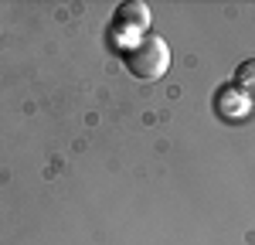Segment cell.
Listing matches in <instances>:
<instances>
[{"label":"cell","instance_id":"cell-2","mask_svg":"<svg viewBox=\"0 0 255 245\" xmlns=\"http://www.w3.org/2000/svg\"><path fill=\"white\" fill-rule=\"evenodd\" d=\"M215 106H218V116H221V120L238 122L242 116H245V113H249V106H252V102L245 99V96L238 92L235 85H225V89H218Z\"/></svg>","mask_w":255,"mask_h":245},{"label":"cell","instance_id":"cell-1","mask_svg":"<svg viewBox=\"0 0 255 245\" xmlns=\"http://www.w3.org/2000/svg\"><path fill=\"white\" fill-rule=\"evenodd\" d=\"M123 58H126V68L136 79H160L170 68V48H167V41L160 38V34H146Z\"/></svg>","mask_w":255,"mask_h":245},{"label":"cell","instance_id":"cell-3","mask_svg":"<svg viewBox=\"0 0 255 245\" xmlns=\"http://www.w3.org/2000/svg\"><path fill=\"white\" fill-rule=\"evenodd\" d=\"M232 85H235L249 102H255V58H249V61H242V65H238L235 82H232Z\"/></svg>","mask_w":255,"mask_h":245},{"label":"cell","instance_id":"cell-4","mask_svg":"<svg viewBox=\"0 0 255 245\" xmlns=\"http://www.w3.org/2000/svg\"><path fill=\"white\" fill-rule=\"evenodd\" d=\"M119 24H129V27H146V24H150V10H146V3H139V0L123 3V7H119Z\"/></svg>","mask_w":255,"mask_h":245}]
</instances>
